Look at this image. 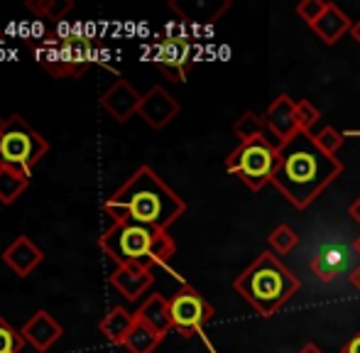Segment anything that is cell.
I'll return each mask as SVG.
<instances>
[{
    "instance_id": "1",
    "label": "cell",
    "mask_w": 360,
    "mask_h": 353,
    "mask_svg": "<svg viewBox=\"0 0 360 353\" xmlns=\"http://www.w3.org/2000/svg\"><path fill=\"white\" fill-rule=\"evenodd\" d=\"M341 174V160L323 153L311 133H299L277 153V169L272 184L289 204L304 211Z\"/></svg>"
},
{
    "instance_id": "2",
    "label": "cell",
    "mask_w": 360,
    "mask_h": 353,
    "mask_svg": "<svg viewBox=\"0 0 360 353\" xmlns=\"http://www.w3.org/2000/svg\"><path fill=\"white\" fill-rule=\"evenodd\" d=\"M103 211L113 221H133L167 231L184 216L186 201L155 169L143 165L103 201Z\"/></svg>"
},
{
    "instance_id": "3",
    "label": "cell",
    "mask_w": 360,
    "mask_h": 353,
    "mask_svg": "<svg viewBox=\"0 0 360 353\" xmlns=\"http://www.w3.org/2000/svg\"><path fill=\"white\" fill-rule=\"evenodd\" d=\"M302 282L272 250L260 253L233 280V290L260 316L270 319L299 292Z\"/></svg>"
},
{
    "instance_id": "4",
    "label": "cell",
    "mask_w": 360,
    "mask_h": 353,
    "mask_svg": "<svg viewBox=\"0 0 360 353\" xmlns=\"http://www.w3.org/2000/svg\"><path fill=\"white\" fill-rule=\"evenodd\" d=\"M98 245L115 265H167L176 253V243L167 231L150 229L133 221H113L98 238Z\"/></svg>"
},
{
    "instance_id": "5",
    "label": "cell",
    "mask_w": 360,
    "mask_h": 353,
    "mask_svg": "<svg viewBox=\"0 0 360 353\" xmlns=\"http://www.w3.org/2000/svg\"><path fill=\"white\" fill-rule=\"evenodd\" d=\"M49 143L22 118L10 115L0 130V167L13 169L30 179L39 160L47 155Z\"/></svg>"
},
{
    "instance_id": "6",
    "label": "cell",
    "mask_w": 360,
    "mask_h": 353,
    "mask_svg": "<svg viewBox=\"0 0 360 353\" xmlns=\"http://www.w3.org/2000/svg\"><path fill=\"white\" fill-rule=\"evenodd\" d=\"M277 145L270 138L238 143V148L226 158V169L243 181L250 191H260L272 184L277 169Z\"/></svg>"
},
{
    "instance_id": "7",
    "label": "cell",
    "mask_w": 360,
    "mask_h": 353,
    "mask_svg": "<svg viewBox=\"0 0 360 353\" xmlns=\"http://www.w3.org/2000/svg\"><path fill=\"white\" fill-rule=\"evenodd\" d=\"M214 307L204 295L194 290L191 285H181L179 292H174L169 300V316L172 329L179 331L184 339L194 334H201L204 326L214 319Z\"/></svg>"
},
{
    "instance_id": "8",
    "label": "cell",
    "mask_w": 360,
    "mask_h": 353,
    "mask_svg": "<svg viewBox=\"0 0 360 353\" xmlns=\"http://www.w3.org/2000/svg\"><path fill=\"white\" fill-rule=\"evenodd\" d=\"M94 62V54H91V42L84 37H67L59 44H54L52 49L42 54L39 64L47 69L52 77H79Z\"/></svg>"
},
{
    "instance_id": "9",
    "label": "cell",
    "mask_w": 360,
    "mask_h": 353,
    "mask_svg": "<svg viewBox=\"0 0 360 353\" xmlns=\"http://www.w3.org/2000/svg\"><path fill=\"white\" fill-rule=\"evenodd\" d=\"M262 118H265L267 135H270V140L277 145V150L285 143H289L294 135L302 133V130H299V120H297V101L287 94L277 96L265 108Z\"/></svg>"
},
{
    "instance_id": "10",
    "label": "cell",
    "mask_w": 360,
    "mask_h": 353,
    "mask_svg": "<svg viewBox=\"0 0 360 353\" xmlns=\"http://www.w3.org/2000/svg\"><path fill=\"white\" fill-rule=\"evenodd\" d=\"M353 253L356 250L343 243H323L316 250V255L309 260V270L321 285H331L341 275L353 272Z\"/></svg>"
},
{
    "instance_id": "11",
    "label": "cell",
    "mask_w": 360,
    "mask_h": 353,
    "mask_svg": "<svg viewBox=\"0 0 360 353\" xmlns=\"http://www.w3.org/2000/svg\"><path fill=\"white\" fill-rule=\"evenodd\" d=\"M179 110H181L179 101H176L169 91L162 89V86H152L143 96V103H140L138 115L150 125V128L162 130L179 115Z\"/></svg>"
},
{
    "instance_id": "12",
    "label": "cell",
    "mask_w": 360,
    "mask_h": 353,
    "mask_svg": "<svg viewBox=\"0 0 360 353\" xmlns=\"http://www.w3.org/2000/svg\"><path fill=\"white\" fill-rule=\"evenodd\" d=\"M152 282H155V267L143 263L118 265L113 270V275H110V285L130 302L140 300L152 287Z\"/></svg>"
},
{
    "instance_id": "13",
    "label": "cell",
    "mask_w": 360,
    "mask_h": 353,
    "mask_svg": "<svg viewBox=\"0 0 360 353\" xmlns=\"http://www.w3.org/2000/svg\"><path fill=\"white\" fill-rule=\"evenodd\" d=\"M20 334H22L25 344H30L34 351L42 353V351H49L59 339H62L64 329H62V324L49 314V312L37 309L27 321H25V326L20 329Z\"/></svg>"
},
{
    "instance_id": "14",
    "label": "cell",
    "mask_w": 360,
    "mask_h": 353,
    "mask_svg": "<svg viewBox=\"0 0 360 353\" xmlns=\"http://www.w3.org/2000/svg\"><path fill=\"white\" fill-rule=\"evenodd\" d=\"M155 64L167 79L181 84L186 79V67H189V42L184 37H169L157 47Z\"/></svg>"
},
{
    "instance_id": "15",
    "label": "cell",
    "mask_w": 360,
    "mask_h": 353,
    "mask_svg": "<svg viewBox=\"0 0 360 353\" xmlns=\"http://www.w3.org/2000/svg\"><path fill=\"white\" fill-rule=\"evenodd\" d=\"M140 103H143V94H138L125 79H118L113 86L101 96V105L113 115L115 123H128L140 110Z\"/></svg>"
},
{
    "instance_id": "16",
    "label": "cell",
    "mask_w": 360,
    "mask_h": 353,
    "mask_svg": "<svg viewBox=\"0 0 360 353\" xmlns=\"http://www.w3.org/2000/svg\"><path fill=\"white\" fill-rule=\"evenodd\" d=\"M3 260L18 277H27L30 272L44 260V253L39 245H34L32 240L27 238V236H20V238H15L13 243L5 248Z\"/></svg>"
},
{
    "instance_id": "17",
    "label": "cell",
    "mask_w": 360,
    "mask_h": 353,
    "mask_svg": "<svg viewBox=\"0 0 360 353\" xmlns=\"http://www.w3.org/2000/svg\"><path fill=\"white\" fill-rule=\"evenodd\" d=\"M351 27H353V20L348 18L336 3H328L326 13L319 18V23L314 25L311 30L323 44H336L343 34L351 32Z\"/></svg>"
},
{
    "instance_id": "18",
    "label": "cell",
    "mask_w": 360,
    "mask_h": 353,
    "mask_svg": "<svg viewBox=\"0 0 360 353\" xmlns=\"http://www.w3.org/2000/svg\"><path fill=\"white\" fill-rule=\"evenodd\" d=\"M143 324L152 326L157 334L167 336L172 329V316H169V300H165L162 295H150L147 300L143 302L138 312H135Z\"/></svg>"
},
{
    "instance_id": "19",
    "label": "cell",
    "mask_w": 360,
    "mask_h": 353,
    "mask_svg": "<svg viewBox=\"0 0 360 353\" xmlns=\"http://www.w3.org/2000/svg\"><path fill=\"white\" fill-rule=\"evenodd\" d=\"M133 326H135V314L125 309V307H113V309L98 321L101 334H103L108 341H113L115 346L125 344V339H128Z\"/></svg>"
},
{
    "instance_id": "20",
    "label": "cell",
    "mask_w": 360,
    "mask_h": 353,
    "mask_svg": "<svg viewBox=\"0 0 360 353\" xmlns=\"http://www.w3.org/2000/svg\"><path fill=\"white\" fill-rule=\"evenodd\" d=\"M162 339H165V336L157 334L152 326L143 324V321L135 316V326L130 329V334L123 346L128 349V353H152L162 344Z\"/></svg>"
},
{
    "instance_id": "21",
    "label": "cell",
    "mask_w": 360,
    "mask_h": 353,
    "mask_svg": "<svg viewBox=\"0 0 360 353\" xmlns=\"http://www.w3.org/2000/svg\"><path fill=\"white\" fill-rule=\"evenodd\" d=\"M233 135H236L240 143H250V140H260V138H270L265 128V118L252 110H245L240 118L233 123Z\"/></svg>"
},
{
    "instance_id": "22",
    "label": "cell",
    "mask_w": 360,
    "mask_h": 353,
    "mask_svg": "<svg viewBox=\"0 0 360 353\" xmlns=\"http://www.w3.org/2000/svg\"><path fill=\"white\" fill-rule=\"evenodd\" d=\"M27 186H30L27 176L13 172V169L0 167V201H3V204H15Z\"/></svg>"
},
{
    "instance_id": "23",
    "label": "cell",
    "mask_w": 360,
    "mask_h": 353,
    "mask_svg": "<svg viewBox=\"0 0 360 353\" xmlns=\"http://www.w3.org/2000/svg\"><path fill=\"white\" fill-rule=\"evenodd\" d=\"M267 245H270V250L277 255V258H280V255H289L299 245V236L289 224H280L270 236H267Z\"/></svg>"
},
{
    "instance_id": "24",
    "label": "cell",
    "mask_w": 360,
    "mask_h": 353,
    "mask_svg": "<svg viewBox=\"0 0 360 353\" xmlns=\"http://www.w3.org/2000/svg\"><path fill=\"white\" fill-rule=\"evenodd\" d=\"M27 10H32L37 18L44 20H62L74 8L72 0H27Z\"/></svg>"
},
{
    "instance_id": "25",
    "label": "cell",
    "mask_w": 360,
    "mask_h": 353,
    "mask_svg": "<svg viewBox=\"0 0 360 353\" xmlns=\"http://www.w3.org/2000/svg\"><path fill=\"white\" fill-rule=\"evenodd\" d=\"M314 140H316V145L323 150L326 155H331V158H336L338 150L343 148V143H346V133H341V130H336L333 125H323L319 133H311Z\"/></svg>"
},
{
    "instance_id": "26",
    "label": "cell",
    "mask_w": 360,
    "mask_h": 353,
    "mask_svg": "<svg viewBox=\"0 0 360 353\" xmlns=\"http://www.w3.org/2000/svg\"><path fill=\"white\" fill-rule=\"evenodd\" d=\"M297 120H299V130H302V133H311L314 125L321 120V110L309 98H302V101H297Z\"/></svg>"
},
{
    "instance_id": "27",
    "label": "cell",
    "mask_w": 360,
    "mask_h": 353,
    "mask_svg": "<svg viewBox=\"0 0 360 353\" xmlns=\"http://www.w3.org/2000/svg\"><path fill=\"white\" fill-rule=\"evenodd\" d=\"M22 344H25L22 334L15 331L5 316H0V353H20L22 351Z\"/></svg>"
},
{
    "instance_id": "28",
    "label": "cell",
    "mask_w": 360,
    "mask_h": 353,
    "mask_svg": "<svg viewBox=\"0 0 360 353\" xmlns=\"http://www.w3.org/2000/svg\"><path fill=\"white\" fill-rule=\"evenodd\" d=\"M326 8H328V0H302V3L297 5V15L309 27H314V25L319 23V18L326 13Z\"/></svg>"
},
{
    "instance_id": "29",
    "label": "cell",
    "mask_w": 360,
    "mask_h": 353,
    "mask_svg": "<svg viewBox=\"0 0 360 353\" xmlns=\"http://www.w3.org/2000/svg\"><path fill=\"white\" fill-rule=\"evenodd\" d=\"M341 353H360V331L341 349Z\"/></svg>"
},
{
    "instance_id": "30",
    "label": "cell",
    "mask_w": 360,
    "mask_h": 353,
    "mask_svg": "<svg viewBox=\"0 0 360 353\" xmlns=\"http://www.w3.org/2000/svg\"><path fill=\"white\" fill-rule=\"evenodd\" d=\"M348 216H351V219L360 226V196H358L356 201H353L351 206H348Z\"/></svg>"
},
{
    "instance_id": "31",
    "label": "cell",
    "mask_w": 360,
    "mask_h": 353,
    "mask_svg": "<svg viewBox=\"0 0 360 353\" xmlns=\"http://www.w3.org/2000/svg\"><path fill=\"white\" fill-rule=\"evenodd\" d=\"M348 282H351V285L356 287V290L360 292V265L353 267V272H351V275H348Z\"/></svg>"
},
{
    "instance_id": "32",
    "label": "cell",
    "mask_w": 360,
    "mask_h": 353,
    "mask_svg": "<svg viewBox=\"0 0 360 353\" xmlns=\"http://www.w3.org/2000/svg\"><path fill=\"white\" fill-rule=\"evenodd\" d=\"M297 353H323L321 349H319L316 344H311V341H309V344H304L302 349H299Z\"/></svg>"
},
{
    "instance_id": "33",
    "label": "cell",
    "mask_w": 360,
    "mask_h": 353,
    "mask_svg": "<svg viewBox=\"0 0 360 353\" xmlns=\"http://www.w3.org/2000/svg\"><path fill=\"white\" fill-rule=\"evenodd\" d=\"M351 37L356 39V44L360 47V20H356V23H353V27H351Z\"/></svg>"
},
{
    "instance_id": "34",
    "label": "cell",
    "mask_w": 360,
    "mask_h": 353,
    "mask_svg": "<svg viewBox=\"0 0 360 353\" xmlns=\"http://www.w3.org/2000/svg\"><path fill=\"white\" fill-rule=\"evenodd\" d=\"M353 250H356V255H358V258H360V233H358L356 243H353Z\"/></svg>"
},
{
    "instance_id": "35",
    "label": "cell",
    "mask_w": 360,
    "mask_h": 353,
    "mask_svg": "<svg viewBox=\"0 0 360 353\" xmlns=\"http://www.w3.org/2000/svg\"><path fill=\"white\" fill-rule=\"evenodd\" d=\"M346 135H358L360 138V130H346Z\"/></svg>"
},
{
    "instance_id": "36",
    "label": "cell",
    "mask_w": 360,
    "mask_h": 353,
    "mask_svg": "<svg viewBox=\"0 0 360 353\" xmlns=\"http://www.w3.org/2000/svg\"><path fill=\"white\" fill-rule=\"evenodd\" d=\"M5 120H8V118H0V130L5 128Z\"/></svg>"
}]
</instances>
